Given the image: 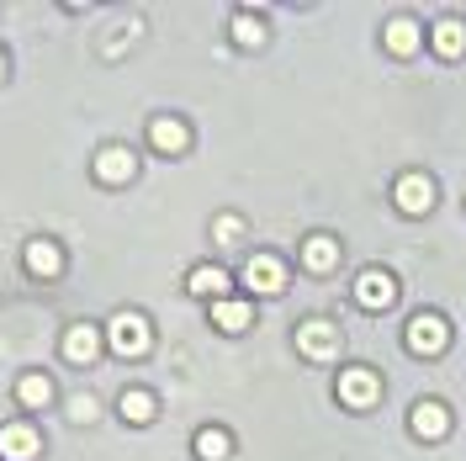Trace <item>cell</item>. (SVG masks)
<instances>
[{"label":"cell","instance_id":"obj_9","mask_svg":"<svg viewBox=\"0 0 466 461\" xmlns=\"http://www.w3.org/2000/svg\"><path fill=\"white\" fill-rule=\"evenodd\" d=\"M96 175H101L106 186H122V180H133V175H138V159H133V149L106 144L101 154H96Z\"/></svg>","mask_w":466,"mask_h":461},{"label":"cell","instance_id":"obj_17","mask_svg":"<svg viewBox=\"0 0 466 461\" xmlns=\"http://www.w3.org/2000/svg\"><path fill=\"white\" fill-rule=\"evenodd\" d=\"M212 323H218V329H228V334H238V329H249V323H255V308L223 297V302H212Z\"/></svg>","mask_w":466,"mask_h":461},{"label":"cell","instance_id":"obj_10","mask_svg":"<svg viewBox=\"0 0 466 461\" xmlns=\"http://www.w3.org/2000/svg\"><path fill=\"white\" fill-rule=\"evenodd\" d=\"M64 355H69L75 366H90V361L101 355V329H96V323H69V334H64Z\"/></svg>","mask_w":466,"mask_h":461},{"label":"cell","instance_id":"obj_24","mask_svg":"<svg viewBox=\"0 0 466 461\" xmlns=\"http://www.w3.org/2000/svg\"><path fill=\"white\" fill-rule=\"evenodd\" d=\"M69 419H75V425H90V419H96V398H90V393H80V398L69 404Z\"/></svg>","mask_w":466,"mask_h":461},{"label":"cell","instance_id":"obj_13","mask_svg":"<svg viewBox=\"0 0 466 461\" xmlns=\"http://www.w3.org/2000/svg\"><path fill=\"white\" fill-rule=\"evenodd\" d=\"M27 271L43 276V282H54L58 271H64V250H58L54 239H32L27 244Z\"/></svg>","mask_w":466,"mask_h":461},{"label":"cell","instance_id":"obj_7","mask_svg":"<svg viewBox=\"0 0 466 461\" xmlns=\"http://www.w3.org/2000/svg\"><path fill=\"white\" fill-rule=\"evenodd\" d=\"M408 430L419 435V440H440V435H451V408L440 404V398H419L413 414H408Z\"/></svg>","mask_w":466,"mask_h":461},{"label":"cell","instance_id":"obj_6","mask_svg":"<svg viewBox=\"0 0 466 461\" xmlns=\"http://www.w3.org/2000/svg\"><path fill=\"white\" fill-rule=\"evenodd\" d=\"M381 393L377 372H366V366H350V372H339V404L345 408H371Z\"/></svg>","mask_w":466,"mask_h":461},{"label":"cell","instance_id":"obj_23","mask_svg":"<svg viewBox=\"0 0 466 461\" xmlns=\"http://www.w3.org/2000/svg\"><path fill=\"white\" fill-rule=\"evenodd\" d=\"M212 233H218V244H238V233H244V223H238L233 212H223V218L212 223Z\"/></svg>","mask_w":466,"mask_h":461},{"label":"cell","instance_id":"obj_15","mask_svg":"<svg viewBox=\"0 0 466 461\" xmlns=\"http://www.w3.org/2000/svg\"><path fill=\"white\" fill-rule=\"evenodd\" d=\"M381 43H387L398 58H408L419 43H424V32H419V22H408V16H392V22L381 27Z\"/></svg>","mask_w":466,"mask_h":461},{"label":"cell","instance_id":"obj_1","mask_svg":"<svg viewBox=\"0 0 466 461\" xmlns=\"http://www.w3.org/2000/svg\"><path fill=\"white\" fill-rule=\"evenodd\" d=\"M106 345H112L116 355H148V345H154L148 318L144 313H116L112 323H106Z\"/></svg>","mask_w":466,"mask_h":461},{"label":"cell","instance_id":"obj_4","mask_svg":"<svg viewBox=\"0 0 466 461\" xmlns=\"http://www.w3.org/2000/svg\"><path fill=\"white\" fill-rule=\"evenodd\" d=\"M355 302H360V308H371V313L392 308V302H398V276H392V271H381V265L360 271V282H355Z\"/></svg>","mask_w":466,"mask_h":461},{"label":"cell","instance_id":"obj_2","mask_svg":"<svg viewBox=\"0 0 466 461\" xmlns=\"http://www.w3.org/2000/svg\"><path fill=\"white\" fill-rule=\"evenodd\" d=\"M403 340H408L413 355H440V350L451 345V323H445L440 313H413V318H408Z\"/></svg>","mask_w":466,"mask_h":461},{"label":"cell","instance_id":"obj_12","mask_svg":"<svg viewBox=\"0 0 466 461\" xmlns=\"http://www.w3.org/2000/svg\"><path fill=\"white\" fill-rule=\"evenodd\" d=\"M148 138H154L159 154H186V144H191V133H186L180 117H154V122H148Z\"/></svg>","mask_w":466,"mask_h":461},{"label":"cell","instance_id":"obj_19","mask_svg":"<svg viewBox=\"0 0 466 461\" xmlns=\"http://www.w3.org/2000/svg\"><path fill=\"white\" fill-rule=\"evenodd\" d=\"M197 456L202 461H228L233 456V440H228V430H197Z\"/></svg>","mask_w":466,"mask_h":461},{"label":"cell","instance_id":"obj_14","mask_svg":"<svg viewBox=\"0 0 466 461\" xmlns=\"http://www.w3.org/2000/svg\"><path fill=\"white\" fill-rule=\"evenodd\" d=\"M186 292H191V297H212V302H223V292H228V271H223V265H197V271L186 276Z\"/></svg>","mask_w":466,"mask_h":461},{"label":"cell","instance_id":"obj_3","mask_svg":"<svg viewBox=\"0 0 466 461\" xmlns=\"http://www.w3.org/2000/svg\"><path fill=\"white\" fill-rule=\"evenodd\" d=\"M297 350H302L308 361H334V355H339V323L308 318V323L297 329Z\"/></svg>","mask_w":466,"mask_h":461},{"label":"cell","instance_id":"obj_25","mask_svg":"<svg viewBox=\"0 0 466 461\" xmlns=\"http://www.w3.org/2000/svg\"><path fill=\"white\" fill-rule=\"evenodd\" d=\"M0 80H5V54H0Z\"/></svg>","mask_w":466,"mask_h":461},{"label":"cell","instance_id":"obj_16","mask_svg":"<svg viewBox=\"0 0 466 461\" xmlns=\"http://www.w3.org/2000/svg\"><path fill=\"white\" fill-rule=\"evenodd\" d=\"M302 265H308V271H334V265H339V239L313 233V239L302 244Z\"/></svg>","mask_w":466,"mask_h":461},{"label":"cell","instance_id":"obj_18","mask_svg":"<svg viewBox=\"0 0 466 461\" xmlns=\"http://www.w3.org/2000/svg\"><path fill=\"white\" fill-rule=\"evenodd\" d=\"M430 37H435V54L440 58H456L466 48V27H461V22H451V16H445V22H435V32H430Z\"/></svg>","mask_w":466,"mask_h":461},{"label":"cell","instance_id":"obj_20","mask_svg":"<svg viewBox=\"0 0 466 461\" xmlns=\"http://www.w3.org/2000/svg\"><path fill=\"white\" fill-rule=\"evenodd\" d=\"M233 43H238V48H260L265 43V22L260 16H249V11H238V16H233Z\"/></svg>","mask_w":466,"mask_h":461},{"label":"cell","instance_id":"obj_8","mask_svg":"<svg viewBox=\"0 0 466 461\" xmlns=\"http://www.w3.org/2000/svg\"><path fill=\"white\" fill-rule=\"evenodd\" d=\"M244 282H249V292H260V297H276V292L287 287V271H281V260L276 255H249Z\"/></svg>","mask_w":466,"mask_h":461},{"label":"cell","instance_id":"obj_11","mask_svg":"<svg viewBox=\"0 0 466 461\" xmlns=\"http://www.w3.org/2000/svg\"><path fill=\"white\" fill-rule=\"evenodd\" d=\"M37 451H43V440H37L32 425H5L0 430V456L5 461H32Z\"/></svg>","mask_w":466,"mask_h":461},{"label":"cell","instance_id":"obj_5","mask_svg":"<svg viewBox=\"0 0 466 461\" xmlns=\"http://www.w3.org/2000/svg\"><path fill=\"white\" fill-rule=\"evenodd\" d=\"M392 197H398V212L424 218V212L435 207V180H430V175H403V180L392 186Z\"/></svg>","mask_w":466,"mask_h":461},{"label":"cell","instance_id":"obj_22","mask_svg":"<svg viewBox=\"0 0 466 461\" xmlns=\"http://www.w3.org/2000/svg\"><path fill=\"white\" fill-rule=\"evenodd\" d=\"M122 419L127 425H148L154 419V398L148 393H122Z\"/></svg>","mask_w":466,"mask_h":461},{"label":"cell","instance_id":"obj_21","mask_svg":"<svg viewBox=\"0 0 466 461\" xmlns=\"http://www.w3.org/2000/svg\"><path fill=\"white\" fill-rule=\"evenodd\" d=\"M16 398H22V404L27 408H43L48 404V398H54V382H48V376H22V382H16Z\"/></svg>","mask_w":466,"mask_h":461}]
</instances>
